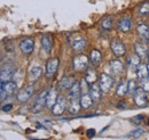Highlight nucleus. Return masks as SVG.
<instances>
[{
	"mask_svg": "<svg viewBox=\"0 0 149 140\" xmlns=\"http://www.w3.org/2000/svg\"><path fill=\"white\" fill-rule=\"evenodd\" d=\"M69 43L74 51H81L86 47V40L84 36L77 33H72L69 38Z\"/></svg>",
	"mask_w": 149,
	"mask_h": 140,
	"instance_id": "f257e3e1",
	"label": "nucleus"
},
{
	"mask_svg": "<svg viewBox=\"0 0 149 140\" xmlns=\"http://www.w3.org/2000/svg\"><path fill=\"white\" fill-rule=\"evenodd\" d=\"M35 92V86L33 84H29L28 87H25L24 89L19 90L16 95V99L19 103H26L33 95Z\"/></svg>",
	"mask_w": 149,
	"mask_h": 140,
	"instance_id": "f03ea898",
	"label": "nucleus"
},
{
	"mask_svg": "<svg viewBox=\"0 0 149 140\" xmlns=\"http://www.w3.org/2000/svg\"><path fill=\"white\" fill-rule=\"evenodd\" d=\"M47 92H48L47 90H44V91H41V92L38 95V97L36 98L33 105L31 107V110H32L33 113H39V112H41V110L44 109V107L46 106V96H47Z\"/></svg>",
	"mask_w": 149,
	"mask_h": 140,
	"instance_id": "7ed1b4c3",
	"label": "nucleus"
},
{
	"mask_svg": "<svg viewBox=\"0 0 149 140\" xmlns=\"http://www.w3.org/2000/svg\"><path fill=\"white\" fill-rule=\"evenodd\" d=\"M17 91V84L13 81H8V82H1V100H3V98L6 96H12Z\"/></svg>",
	"mask_w": 149,
	"mask_h": 140,
	"instance_id": "20e7f679",
	"label": "nucleus"
},
{
	"mask_svg": "<svg viewBox=\"0 0 149 140\" xmlns=\"http://www.w3.org/2000/svg\"><path fill=\"white\" fill-rule=\"evenodd\" d=\"M90 58L83 54L76 56L74 58V69L76 71H85L87 70Z\"/></svg>",
	"mask_w": 149,
	"mask_h": 140,
	"instance_id": "39448f33",
	"label": "nucleus"
},
{
	"mask_svg": "<svg viewBox=\"0 0 149 140\" xmlns=\"http://www.w3.org/2000/svg\"><path fill=\"white\" fill-rule=\"evenodd\" d=\"M112 83H113V80L112 78L107 74V73H102L100 75V79H99V86L101 88L102 92H108L112 87Z\"/></svg>",
	"mask_w": 149,
	"mask_h": 140,
	"instance_id": "423d86ee",
	"label": "nucleus"
},
{
	"mask_svg": "<svg viewBox=\"0 0 149 140\" xmlns=\"http://www.w3.org/2000/svg\"><path fill=\"white\" fill-rule=\"evenodd\" d=\"M65 108H67V100H65V98L63 96H58L55 105L52 107V113L55 116H60V115L63 114Z\"/></svg>",
	"mask_w": 149,
	"mask_h": 140,
	"instance_id": "0eeeda50",
	"label": "nucleus"
},
{
	"mask_svg": "<svg viewBox=\"0 0 149 140\" xmlns=\"http://www.w3.org/2000/svg\"><path fill=\"white\" fill-rule=\"evenodd\" d=\"M58 58H51L47 60L46 63V78L51 79L52 76H54V74L56 73L57 71V67H58Z\"/></svg>",
	"mask_w": 149,
	"mask_h": 140,
	"instance_id": "6e6552de",
	"label": "nucleus"
},
{
	"mask_svg": "<svg viewBox=\"0 0 149 140\" xmlns=\"http://www.w3.org/2000/svg\"><path fill=\"white\" fill-rule=\"evenodd\" d=\"M133 95H134V102H135V104L138 106L142 107V106H145L147 104L148 97H147V95H146V91L141 87L138 88Z\"/></svg>",
	"mask_w": 149,
	"mask_h": 140,
	"instance_id": "1a4fd4ad",
	"label": "nucleus"
},
{
	"mask_svg": "<svg viewBox=\"0 0 149 140\" xmlns=\"http://www.w3.org/2000/svg\"><path fill=\"white\" fill-rule=\"evenodd\" d=\"M15 67L10 66V65H6L2 66L1 72H0V78H1V82H8L13 79L14 74H15Z\"/></svg>",
	"mask_w": 149,
	"mask_h": 140,
	"instance_id": "9d476101",
	"label": "nucleus"
},
{
	"mask_svg": "<svg viewBox=\"0 0 149 140\" xmlns=\"http://www.w3.org/2000/svg\"><path fill=\"white\" fill-rule=\"evenodd\" d=\"M33 48H35V41L31 39V38H25L23 40H21L19 42V49L23 54H31L33 51Z\"/></svg>",
	"mask_w": 149,
	"mask_h": 140,
	"instance_id": "9b49d317",
	"label": "nucleus"
},
{
	"mask_svg": "<svg viewBox=\"0 0 149 140\" xmlns=\"http://www.w3.org/2000/svg\"><path fill=\"white\" fill-rule=\"evenodd\" d=\"M110 48H111V51L113 53V55H116L117 57H120L123 55H125L126 51V48L124 46V43L119 40H113L110 45Z\"/></svg>",
	"mask_w": 149,
	"mask_h": 140,
	"instance_id": "f8f14e48",
	"label": "nucleus"
},
{
	"mask_svg": "<svg viewBox=\"0 0 149 140\" xmlns=\"http://www.w3.org/2000/svg\"><path fill=\"white\" fill-rule=\"evenodd\" d=\"M131 27H132V22H131V19L127 17V16L122 17L117 22V29H118L120 32H123V33L129 32L131 30Z\"/></svg>",
	"mask_w": 149,
	"mask_h": 140,
	"instance_id": "ddd939ff",
	"label": "nucleus"
},
{
	"mask_svg": "<svg viewBox=\"0 0 149 140\" xmlns=\"http://www.w3.org/2000/svg\"><path fill=\"white\" fill-rule=\"evenodd\" d=\"M53 46V39L49 34H44L41 38V48L46 54H51Z\"/></svg>",
	"mask_w": 149,
	"mask_h": 140,
	"instance_id": "4468645a",
	"label": "nucleus"
},
{
	"mask_svg": "<svg viewBox=\"0 0 149 140\" xmlns=\"http://www.w3.org/2000/svg\"><path fill=\"white\" fill-rule=\"evenodd\" d=\"M57 98H58V96H57L56 89H51V90H48L47 96H46V107L52 108L53 106L55 105Z\"/></svg>",
	"mask_w": 149,
	"mask_h": 140,
	"instance_id": "2eb2a0df",
	"label": "nucleus"
},
{
	"mask_svg": "<svg viewBox=\"0 0 149 140\" xmlns=\"http://www.w3.org/2000/svg\"><path fill=\"white\" fill-rule=\"evenodd\" d=\"M136 31L142 40L149 41V26L146 23H139L136 26Z\"/></svg>",
	"mask_w": 149,
	"mask_h": 140,
	"instance_id": "dca6fc26",
	"label": "nucleus"
},
{
	"mask_svg": "<svg viewBox=\"0 0 149 140\" xmlns=\"http://www.w3.org/2000/svg\"><path fill=\"white\" fill-rule=\"evenodd\" d=\"M81 108V104H80V100L78 98H71L69 105H68V110L70 114H77L79 113Z\"/></svg>",
	"mask_w": 149,
	"mask_h": 140,
	"instance_id": "f3484780",
	"label": "nucleus"
},
{
	"mask_svg": "<svg viewBox=\"0 0 149 140\" xmlns=\"http://www.w3.org/2000/svg\"><path fill=\"white\" fill-rule=\"evenodd\" d=\"M88 58H90V63L93 66H97L101 63V60H102V55H101V53L97 49H94V50L91 51Z\"/></svg>",
	"mask_w": 149,
	"mask_h": 140,
	"instance_id": "a211bd4d",
	"label": "nucleus"
},
{
	"mask_svg": "<svg viewBox=\"0 0 149 140\" xmlns=\"http://www.w3.org/2000/svg\"><path fill=\"white\" fill-rule=\"evenodd\" d=\"M101 92H102V90H101L100 86H97V84H94L93 83L91 86V88H90V95H91V97H92V99H93L94 102H100Z\"/></svg>",
	"mask_w": 149,
	"mask_h": 140,
	"instance_id": "6ab92c4d",
	"label": "nucleus"
},
{
	"mask_svg": "<svg viewBox=\"0 0 149 140\" xmlns=\"http://www.w3.org/2000/svg\"><path fill=\"white\" fill-rule=\"evenodd\" d=\"M93 103H94V100L92 99V97H91L90 92H88V93H83V96L80 97L81 108H85V109L91 108L92 105H93Z\"/></svg>",
	"mask_w": 149,
	"mask_h": 140,
	"instance_id": "aec40b11",
	"label": "nucleus"
},
{
	"mask_svg": "<svg viewBox=\"0 0 149 140\" xmlns=\"http://www.w3.org/2000/svg\"><path fill=\"white\" fill-rule=\"evenodd\" d=\"M81 93V87H80V82L74 81V84L69 89V96L70 98H79V95Z\"/></svg>",
	"mask_w": 149,
	"mask_h": 140,
	"instance_id": "412c9836",
	"label": "nucleus"
},
{
	"mask_svg": "<svg viewBox=\"0 0 149 140\" xmlns=\"http://www.w3.org/2000/svg\"><path fill=\"white\" fill-rule=\"evenodd\" d=\"M134 50H135V54H136L139 57H145L146 55H148L147 46H146L143 42H136V43L134 45Z\"/></svg>",
	"mask_w": 149,
	"mask_h": 140,
	"instance_id": "4be33fe9",
	"label": "nucleus"
},
{
	"mask_svg": "<svg viewBox=\"0 0 149 140\" xmlns=\"http://www.w3.org/2000/svg\"><path fill=\"white\" fill-rule=\"evenodd\" d=\"M112 24H113V22H112V18L110 16L103 17L101 19V22H100V26L104 31H110L112 29Z\"/></svg>",
	"mask_w": 149,
	"mask_h": 140,
	"instance_id": "5701e85b",
	"label": "nucleus"
},
{
	"mask_svg": "<svg viewBox=\"0 0 149 140\" xmlns=\"http://www.w3.org/2000/svg\"><path fill=\"white\" fill-rule=\"evenodd\" d=\"M110 69L115 74H119L123 71V63L118 59H112L110 62Z\"/></svg>",
	"mask_w": 149,
	"mask_h": 140,
	"instance_id": "b1692460",
	"label": "nucleus"
},
{
	"mask_svg": "<svg viewBox=\"0 0 149 140\" xmlns=\"http://www.w3.org/2000/svg\"><path fill=\"white\" fill-rule=\"evenodd\" d=\"M84 79H85L90 84H93L94 82L97 80V74H96L95 70H93V69H87V71H86V75H85Z\"/></svg>",
	"mask_w": 149,
	"mask_h": 140,
	"instance_id": "393cba45",
	"label": "nucleus"
},
{
	"mask_svg": "<svg viewBox=\"0 0 149 140\" xmlns=\"http://www.w3.org/2000/svg\"><path fill=\"white\" fill-rule=\"evenodd\" d=\"M135 72H136V75H138V78H139L140 80L149 76L148 67H147V65H145V64H140V65L138 66V69H136Z\"/></svg>",
	"mask_w": 149,
	"mask_h": 140,
	"instance_id": "a878e982",
	"label": "nucleus"
},
{
	"mask_svg": "<svg viewBox=\"0 0 149 140\" xmlns=\"http://www.w3.org/2000/svg\"><path fill=\"white\" fill-rule=\"evenodd\" d=\"M41 73H42V69L40 66H32L29 70V76L31 80H37L41 75Z\"/></svg>",
	"mask_w": 149,
	"mask_h": 140,
	"instance_id": "bb28decb",
	"label": "nucleus"
},
{
	"mask_svg": "<svg viewBox=\"0 0 149 140\" xmlns=\"http://www.w3.org/2000/svg\"><path fill=\"white\" fill-rule=\"evenodd\" d=\"M127 64L130 65L132 69H134V70L136 71L138 66L140 65V57H139L136 54H135V56L132 55V56H130V57L127 58Z\"/></svg>",
	"mask_w": 149,
	"mask_h": 140,
	"instance_id": "cd10ccee",
	"label": "nucleus"
},
{
	"mask_svg": "<svg viewBox=\"0 0 149 140\" xmlns=\"http://www.w3.org/2000/svg\"><path fill=\"white\" fill-rule=\"evenodd\" d=\"M74 80L72 78H68V76H64L61 79V82H60V86L63 90H67V89H70L71 86L74 84Z\"/></svg>",
	"mask_w": 149,
	"mask_h": 140,
	"instance_id": "c85d7f7f",
	"label": "nucleus"
},
{
	"mask_svg": "<svg viewBox=\"0 0 149 140\" xmlns=\"http://www.w3.org/2000/svg\"><path fill=\"white\" fill-rule=\"evenodd\" d=\"M126 92H129L127 83H125V82H120V83L118 84L117 89H116V95L119 96V97H123V96H125Z\"/></svg>",
	"mask_w": 149,
	"mask_h": 140,
	"instance_id": "c756f323",
	"label": "nucleus"
},
{
	"mask_svg": "<svg viewBox=\"0 0 149 140\" xmlns=\"http://www.w3.org/2000/svg\"><path fill=\"white\" fill-rule=\"evenodd\" d=\"M139 13L142 16H149V1H146L140 5L139 7Z\"/></svg>",
	"mask_w": 149,
	"mask_h": 140,
	"instance_id": "7c9ffc66",
	"label": "nucleus"
},
{
	"mask_svg": "<svg viewBox=\"0 0 149 140\" xmlns=\"http://www.w3.org/2000/svg\"><path fill=\"white\" fill-rule=\"evenodd\" d=\"M140 87L142 88L146 92H149V76L140 80Z\"/></svg>",
	"mask_w": 149,
	"mask_h": 140,
	"instance_id": "2f4dec72",
	"label": "nucleus"
},
{
	"mask_svg": "<svg viewBox=\"0 0 149 140\" xmlns=\"http://www.w3.org/2000/svg\"><path fill=\"white\" fill-rule=\"evenodd\" d=\"M127 87H129V92H130V93H134V92H135V90L138 89L136 82H135L133 79H131L130 81L127 82Z\"/></svg>",
	"mask_w": 149,
	"mask_h": 140,
	"instance_id": "473e14b6",
	"label": "nucleus"
},
{
	"mask_svg": "<svg viewBox=\"0 0 149 140\" xmlns=\"http://www.w3.org/2000/svg\"><path fill=\"white\" fill-rule=\"evenodd\" d=\"M142 133H143V130L142 129H136V130H134V131H132L130 135H129V137H133V138H139V137H141L142 136Z\"/></svg>",
	"mask_w": 149,
	"mask_h": 140,
	"instance_id": "72a5a7b5",
	"label": "nucleus"
},
{
	"mask_svg": "<svg viewBox=\"0 0 149 140\" xmlns=\"http://www.w3.org/2000/svg\"><path fill=\"white\" fill-rule=\"evenodd\" d=\"M88 84H90V83H88V82H87L85 79H84V80L80 82V87H81V93H88V88H87V87H88Z\"/></svg>",
	"mask_w": 149,
	"mask_h": 140,
	"instance_id": "f704fd0d",
	"label": "nucleus"
},
{
	"mask_svg": "<svg viewBox=\"0 0 149 140\" xmlns=\"http://www.w3.org/2000/svg\"><path fill=\"white\" fill-rule=\"evenodd\" d=\"M12 108H13L12 104H6V105L2 106V110H3V112H8V110H10Z\"/></svg>",
	"mask_w": 149,
	"mask_h": 140,
	"instance_id": "c9c22d12",
	"label": "nucleus"
},
{
	"mask_svg": "<svg viewBox=\"0 0 149 140\" xmlns=\"http://www.w3.org/2000/svg\"><path fill=\"white\" fill-rule=\"evenodd\" d=\"M94 135H95V130H93V129H90V130H87V136H88L90 138L94 137Z\"/></svg>",
	"mask_w": 149,
	"mask_h": 140,
	"instance_id": "e433bc0d",
	"label": "nucleus"
},
{
	"mask_svg": "<svg viewBox=\"0 0 149 140\" xmlns=\"http://www.w3.org/2000/svg\"><path fill=\"white\" fill-rule=\"evenodd\" d=\"M117 106H118L119 108H123V107H125V106H126V104H125L124 102H120V103H118V104H117Z\"/></svg>",
	"mask_w": 149,
	"mask_h": 140,
	"instance_id": "4c0bfd02",
	"label": "nucleus"
},
{
	"mask_svg": "<svg viewBox=\"0 0 149 140\" xmlns=\"http://www.w3.org/2000/svg\"><path fill=\"white\" fill-rule=\"evenodd\" d=\"M147 67H148V74H149V64L147 65Z\"/></svg>",
	"mask_w": 149,
	"mask_h": 140,
	"instance_id": "58836bf2",
	"label": "nucleus"
},
{
	"mask_svg": "<svg viewBox=\"0 0 149 140\" xmlns=\"http://www.w3.org/2000/svg\"><path fill=\"white\" fill-rule=\"evenodd\" d=\"M148 60H149V51H148Z\"/></svg>",
	"mask_w": 149,
	"mask_h": 140,
	"instance_id": "ea45409f",
	"label": "nucleus"
}]
</instances>
